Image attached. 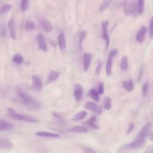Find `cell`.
Returning a JSON list of instances; mask_svg holds the SVG:
<instances>
[{"label": "cell", "mask_w": 153, "mask_h": 153, "mask_svg": "<svg viewBox=\"0 0 153 153\" xmlns=\"http://www.w3.org/2000/svg\"><path fill=\"white\" fill-rule=\"evenodd\" d=\"M17 94L20 100L27 108L32 110H36L40 108L39 103L27 93H25L21 88H17Z\"/></svg>", "instance_id": "cell-1"}, {"label": "cell", "mask_w": 153, "mask_h": 153, "mask_svg": "<svg viewBox=\"0 0 153 153\" xmlns=\"http://www.w3.org/2000/svg\"><path fill=\"white\" fill-rule=\"evenodd\" d=\"M146 145V141L143 139H137L136 140L128 143L120 147L118 152H126L130 151H135L142 149Z\"/></svg>", "instance_id": "cell-2"}, {"label": "cell", "mask_w": 153, "mask_h": 153, "mask_svg": "<svg viewBox=\"0 0 153 153\" xmlns=\"http://www.w3.org/2000/svg\"><path fill=\"white\" fill-rule=\"evenodd\" d=\"M7 115L15 120H18V121H23L25 122H29V123H35L38 122V120L34 118L29 117L27 115H25L22 114H19L17 113L15 110L13 108H8L7 109Z\"/></svg>", "instance_id": "cell-3"}, {"label": "cell", "mask_w": 153, "mask_h": 153, "mask_svg": "<svg viewBox=\"0 0 153 153\" xmlns=\"http://www.w3.org/2000/svg\"><path fill=\"white\" fill-rule=\"evenodd\" d=\"M124 6V13L126 16H136V14L137 13V4L136 3L134 0H130L128 1H126Z\"/></svg>", "instance_id": "cell-4"}, {"label": "cell", "mask_w": 153, "mask_h": 153, "mask_svg": "<svg viewBox=\"0 0 153 153\" xmlns=\"http://www.w3.org/2000/svg\"><path fill=\"white\" fill-rule=\"evenodd\" d=\"M117 53H118V50L115 49V50H112L110 52V53L109 54V56H108V58L107 60L106 66V73L108 76H110L111 75L113 57L117 54Z\"/></svg>", "instance_id": "cell-5"}, {"label": "cell", "mask_w": 153, "mask_h": 153, "mask_svg": "<svg viewBox=\"0 0 153 153\" xmlns=\"http://www.w3.org/2000/svg\"><path fill=\"white\" fill-rule=\"evenodd\" d=\"M153 127V124L151 122L146 123L139 131L138 134L136 136L137 139H144L146 137L149 133Z\"/></svg>", "instance_id": "cell-6"}, {"label": "cell", "mask_w": 153, "mask_h": 153, "mask_svg": "<svg viewBox=\"0 0 153 153\" xmlns=\"http://www.w3.org/2000/svg\"><path fill=\"white\" fill-rule=\"evenodd\" d=\"M102 38L106 42V50H108V48L109 47L110 39L108 35V21H105L102 23Z\"/></svg>", "instance_id": "cell-7"}, {"label": "cell", "mask_w": 153, "mask_h": 153, "mask_svg": "<svg viewBox=\"0 0 153 153\" xmlns=\"http://www.w3.org/2000/svg\"><path fill=\"white\" fill-rule=\"evenodd\" d=\"M38 22L41 26L42 29L46 32H50L53 29V26L50 22L44 17H39L38 19Z\"/></svg>", "instance_id": "cell-8"}, {"label": "cell", "mask_w": 153, "mask_h": 153, "mask_svg": "<svg viewBox=\"0 0 153 153\" xmlns=\"http://www.w3.org/2000/svg\"><path fill=\"white\" fill-rule=\"evenodd\" d=\"M32 80L33 88L37 91H40L42 88V82L40 77L38 75H34L32 77Z\"/></svg>", "instance_id": "cell-9"}, {"label": "cell", "mask_w": 153, "mask_h": 153, "mask_svg": "<svg viewBox=\"0 0 153 153\" xmlns=\"http://www.w3.org/2000/svg\"><path fill=\"white\" fill-rule=\"evenodd\" d=\"M85 108L94 112L97 115H101L102 114V108L91 102H87L85 105Z\"/></svg>", "instance_id": "cell-10"}, {"label": "cell", "mask_w": 153, "mask_h": 153, "mask_svg": "<svg viewBox=\"0 0 153 153\" xmlns=\"http://www.w3.org/2000/svg\"><path fill=\"white\" fill-rule=\"evenodd\" d=\"M82 87L80 84H75L74 85V96L76 101H80L82 97Z\"/></svg>", "instance_id": "cell-11"}, {"label": "cell", "mask_w": 153, "mask_h": 153, "mask_svg": "<svg viewBox=\"0 0 153 153\" xmlns=\"http://www.w3.org/2000/svg\"><path fill=\"white\" fill-rule=\"evenodd\" d=\"M96 121V117L93 116L89 120L84 121L82 124H84L87 128L91 130H97L98 128V126L96 124L95 122Z\"/></svg>", "instance_id": "cell-12"}, {"label": "cell", "mask_w": 153, "mask_h": 153, "mask_svg": "<svg viewBox=\"0 0 153 153\" xmlns=\"http://www.w3.org/2000/svg\"><path fill=\"white\" fill-rule=\"evenodd\" d=\"M36 41L38 42V44L39 45V47L44 52H47V44L45 42V41L44 39V38L43 35L41 33H39L36 35Z\"/></svg>", "instance_id": "cell-13"}, {"label": "cell", "mask_w": 153, "mask_h": 153, "mask_svg": "<svg viewBox=\"0 0 153 153\" xmlns=\"http://www.w3.org/2000/svg\"><path fill=\"white\" fill-rule=\"evenodd\" d=\"M13 146V144L10 140L5 138H0V149H11Z\"/></svg>", "instance_id": "cell-14"}, {"label": "cell", "mask_w": 153, "mask_h": 153, "mask_svg": "<svg viewBox=\"0 0 153 153\" xmlns=\"http://www.w3.org/2000/svg\"><path fill=\"white\" fill-rule=\"evenodd\" d=\"M8 26L10 32V36L13 39H16V31L15 27V24L13 18H11L8 23Z\"/></svg>", "instance_id": "cell-15"}, {"label": "cell", "mask_w": 153, "mask_h": 153, "mask_svg": "<svg viewBox=\"0 0 153 153\" xmlns=\"http://www.w3.org/2000/svg\"><path fill=\"white\" fill-rule=\"evenodd\" d=\"M146 31H147V28L145 26H143L140 27V29H139V30L138 31L136 35V40L137 42L142 43L143 41L145 35Z\"/></svg>", "instance_id": "cell-16"}, {"label": "cell", "mask_w": 153, "mask_h": 153, "mask_svg": "<svg viewBox=\"0 0 153 153\" xmlns=\"http://www.w3.org/2000/svg\"><path fill=\"white\" fill-rule=\"evenodd\" d=\"M35 134L40 137H45L49 138H57L60 137V135L57 133L48 132V131H37L35 133Z\"/></svg>", "instance_id": "cell-17"}, {"label": "cell", "mask_w": 153, "mask_h": 153, "mask_svg": "<svg viewBox=\"0 0 153 153\" xmlns=\"http://www.w3.org/2000/svg\"><path fill=\"white\" fill-rule=\"evenodd\" d=\"M59 76V72L54 71H51L48 75L47 78V83H50L56 81Z\"/></svg>", "instance_id": "cell-18"}, {"label": "cell", "mask_w": 153, "mask_h": 153, "mask_svg": "<svg viewBox=\"0 0 153 153\" xmlns=\"http://www.w3.org/2000/svg\"><path fill=\"white\" fill-rule=\"evenodd\" d=\"M91 60V54L90 53H85L84 54V63H83V66H84V70L85 71H87L88 69Z\"/></svg>", "instance_id": "cell-19"}, {"label": "cell", "mask_w": 153, "mask_h": 153, "mask_svg": "<svg viewBox=\"0 0 153 153\" xmlns=\"http://www.w3.org/2000/svg\"><path fill=\"white\" fill-rule=\"evenodd\" d=\"M13 127V124L10 122L0 120V131L11 129Z\"/></svg>", "instance_id": "cell-20"}, {"label": "cell", "mask_w": 153, "mask_h": 153, "mask_svg": "<svg viewBox=\"0 0 153 153\" xmlns=\"http://www.w3.org/2000/svg\"><path fill=\"white\" fill-rule=\"evenodd\" d=\"M69 130L72 132L75 133H85L88 131V128L81 126H74L69 128Z\"/></svg>", "instance_id": "cell-21"}, {"label": "cell", "mask_w": 153, "mask_h": 153, "mask_svg": "<svg viewBox=\"0 0 153 153\" xmlns=\"http://www.w3.org/2000/svg\"><path fill=\"white\" fill-rule=\"evenodd\" d=\"M99 94H100L98 93V91L94 88L90 90L88 93V96L96 102H98L99 100Z\"/></svg>", "instance_id": "cell-22"}, {"label": "cell", "mask_w": 153, "mask_h": 153, "mask_svg": "<svg viewBox=\"0 0 153 153\" xmlns=\"http://www.w3.org/2000/svg\"><path fill=\"white\" fill-rule=\"evenodd\" d=\"M58 43L60 48L63 50L66 48V39L64 33H60L58 36Z\"/></svg>", "instance_id": "cell-23"}, {"label": "cell", "mask_w": 153, "mask_h": 153, "mask_svg": "<svg viewBox=\"0 0 153 153\" xmlns=\"http://www.w3.org/2000/svg\"><path fill=\"white\" fill-rule=\"evenodd\" d=\"M123 86L127 91H131L134 88V85L132 79H130L128 81H124L123 82Z\"/></svg>", "instance_id": "cell-24"}, {"label": "cell", "mask_w": 153, "mask_h": 153, "mask_svg": "<svg viewBox=\"0 0 153 153\" xmlns=\"http://www.w3.org/2000/svg\"><path fill=\"white\" fill-rule=\"evenodd\" d=\"M87 112L85 111H80L76 114H75L73 117L72 118V121H79L82 120L87 115Z\"/></svg>", "instance_id": "cell-25"}, {"label": "cell", "mask_w": 153, "mask_h": 153, "mask_svg": "<svg viewBox=\"0 0 153 153\" xmlns=\"http://www.w3.org/2000/svg\"><path fill=\"white\" fill-rule=\"evenodd\" d=\"M128 59L127 57L126 56H124L121 60V63H120V68L123 70V71H126L128 69Z\"/></svg>", "instance_id": "cell-26"}, {"label": "cell", "mask_w": 153, "mask_h": 153, "mask_svg": "<svg viewBox=\"0 0 153 153\" xmlns=\"http://www.w3.org/2000/svg\"><path fill=\"white\" fill-rule=\"evenodd\" d=\"M103 107L107 110H109L112 108L111 99L109 96H105L103 102Z\"/></svg>", "instance_id": "cell-27"}, {"label": "cell", "mask_w": 153, "mask_h": 153, "mask_svg": "<svg viewBox=\"0 0 153 153\" xmlns=\"http://www.w3.org/2000/svg\"><path fill=\"white\" fill-rule=\"evenodd\" d=\"M25 28L27 31H32L35 29V25L31 20H27L25 25Z\"/></svg>", "instance_id": "cell-28"}, {"label": "cell", "mask_w": 153, "mask_h": 153, "mask_svg": "<svg viewBox=\"0 0 153 153\" xmlns=\"http://www.w3.org/2000/svg\"><path fill=\"white\" fill-rule=\"evenodd\" d=\"M111 0H103V2H102V4H100V5L99 6V12H102L104 10H105L109 6V5L111 3Z\"/></svg>", "instance_id": "cell-29"}, {"label": "cell", "mask_w": 153, "mask_h": 153, "mask_svg": "<svg viewBox=\"0 0 153 153\" xmlns=\"http://www.w3.org/2000/svg\"><path fill=\"white\" fill-rule=\"evenodd\" d=\"M144 2H145V0H137V13H139V14H142L143 12Z\"/></svg>", "instance_id": "cell-30"}, {"label": "cell", "mask_w": 153, "mask_h": 153, "mask_svg": "<svg viewBox=\"0 0 153 153\" xmlns=\"http://www.w3.org/2000/svg\"><path fill=\"white\" fill-rule=\"evenodd\" d=\"M13 61L15 63L19 65L23 62V58L20 54H15L13 57Z\"/></svg>", "instance_id": "cell-31"}, {"label": "cell", "mask_w": 153, "mask_h": 153, "mask_svg": "<svg viewBox=\"0 0 153 153\" xmlns=\"http://www.w3.org/2000/svg\"><path fill=\"white\" fill-rule=\"evenodd\" d=\"M29 5V0H22L20 4V9L22 12H25Z\"/></svg>", "instance_id": "cell-32"}, {"label": "cell", "mask_w": 153, "mask_h": 153, "mask_svg": "<svg viewBox=\"0 0 153 153\" xmlns=\"http://www.w3.org/2000/svg\"><path fill=\"white\" fill-rule=\"evenodd\" d=\"M11 8V5L10 4H5L2 5L0 8V14H4L9 11Z\"/></svg>", "instance_id": "cell-33"}, {"label": "cell", "mask_w": 153, "mask_h": 153, "mask_svg": "<svg viewBox=\"0 0 153 153\" xmlns=\"http://www.w3.org/2000/svg\"><path fill=\"white\" fill-rule=\"evenodd\" d=\"M87 36V32L85 30H83L80 32L79 33V46L80 48H82V43L84 39Z\"/></svg>", "instance_id": "cell-34"}, {"label": "cell", "mask_w": 153, "mask_h": 153, "mask_svg": "<svg viewBox=\"0 0 153 153\" xmlns=\"http://www.w3.org/2000/svg\"><path fill=\"white\" fill-rule=\"evenodd\" d=\"M148 84L147 82H145L143 86H142V94L144 97H145L147 94V93H148Z\"/></svg>", "instance_id": "cell-35"}, {"label": "cell", "mask_w": 153, "mask_h": 153, "mask_svg": "<svg viewBox=\"0 0 153 153\" xmlns=\"http://www.w3.org/2000/svg\"><path fill=\"white\" fill-rule=\"evenodd\" d=\"M149 35L151 39H153V17L151 18L149 25Z\"/></svg>", "instance_id": "cell-36"}, {"label": "cell", "mask_w": 153, "mask_h": 153, "mask_svg": "<svg viewBox=\"0 0 153 153\" xmlns=\"http://www.w3.org/2000/svg\"><path fill=\"white\" fill-rule=\"evenodd\" d=\"M97 91L100 94H103L104 93V84L103 82L99 83Z\"/></svg>", "instance_id": "cell-37"}, {"label": "cell", "mask_w": 153, "mask_h": 153, "mask_svg": "<svg viewBox=\"0 0 153 153\" xmlns=\"http://www.w3.org/2000/svg\"><path fill=\"white\" fill-rule=\"evenodd\" d=\"M144 152H147V153H153V145H150L148 146L145 151Z\"/></svg>", "instance_id": "cell-38"}, {"label": "cell", "mask_w": 153, "mask_h": 153, "mask_svg": "<svg viewBox=\"0 0 153 153\" xmlns=\"http://www.w3.org/2000/svg\"><path fill=\"white\" fill-rule=\"evenodd\" d=\"M102 63L100 62L98 64V65L97 66L96 68V71H95V74H96V75H99V74H100V69H101V68H102Z\"/></svg>", "instance_id": "cell-39"}, {"label": "cell", "mask_w": 153, "mask_h": 153, "mask_svg": "<svg viewBox=\"0 0 153 153\" xmlns=\"http://www.w3.org/2000/svg\"><path fill=\"white\" fill-rule=\"evenodd\" d=\"M82 150L84 152H95L93 149L89 148H85V147H83Z\"/></svg>", "instance_id": "cell-40"}, {"label": "cell", "mask_w": 153, "mask_h": 153, "mask_svg": "<svg viewBox=\"0 0 153 153\" xmlns=\"http://www.w3.org/2000/svg\"><path fill=\"white\" fill-rule=\"evenodd\" d=\"M142 73H143V67H141L139 72V75H138V81H139L142 78Z\"/></svg>", "instance_id": "cell-41"}, {"label": "cell", "mask_w": 153, "mask_h": 153, "mask_svg": "<svg viewBox=\"0 0 153 153\" xmlns=\"http://www.w3.org/2000/svg\"><path fill=\"white\" fill-rule=\"evenodd\" d=\"M133 127H134L133 124H131L130 126H129V127H128L127 131V134H129V133L132 131V130L133 129Z\"/></svg>", "instance_id": "cell-42"}, {"label": "cell", "mask_w": 153, "mask_h": 153, "mask_svg": "<svg viewBox=\"0 0 153 153\" xmlns=\"http://www.w3.org/2000/svg\"><path fill=\"white\" fill-rule=\"evenodd\" d=\"M150 138H151V140L153 141V133H152V134L151 135V136L150 137Z\"/></svg>", "instance_id": "cell-43"}]
</instances>
